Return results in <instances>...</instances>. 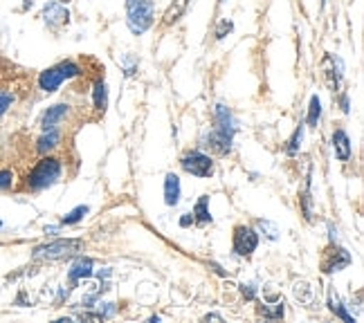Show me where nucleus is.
Wrapping results in <instances>:
<instances>
[{"label": "nucleus", "instance_id": "f257e3e1", "mask_svg": "<svg viewBox=\"0 0 364 323\" xmlns=\"http://www.w3.org/2000/svg\"><path fill=\"white\" fill-rule=\"evenodd\" d=\"M63 175V162L59 158L43 155L34 166L32 171L25 177V189L27 191H46L50 187H54Z\"/></svg>", "mask_w": 364, "mask_h": 323}, {"label": "nucleus", "instance_id": "f03ea898", "mask_svg": "<svg viewBox=\"0 0 364 323\" xmlns=\"http://www.w3.org/2000/svg\"><path fill=\"white\" fill-rule=\"evenodd\" d=\"M81 75H83V67L73 59H65V61H59L57 65L46 67L43 72L38 75V88L43 92H57L65 81L77 79Z\"/></svg>", "mask_w": 364, "mask_h": 323}, {"label": "nucleus", "instance_id": "7ed1b4c3", "mask_svg": "<svg viewBox=\"0 0 364 323\" xmlns=\"http://www.w3.org/2000/svg\"><path fill=\"white\" fill-rule=\"evenodd\" d=\"M156 21V0H126V23L133 34H144Z\"/></svg>", "mask_w": 364, "mask_h": 323}, {"label": "nucleus", "instance_id": "20e7f679", "mask_svg": "<svg viewBox=\"0 0 364 323\" xmlns=\"http://www.w3.org/2000/svg\"><path fill=\"white\" fill-rule=\"evenodd\" d=\"M83 247L81 238H59V241H52L48 245H41L34 249V258L36 261H61L77 254V251Z\"/></svg>", "mask_w": 364, "mask_h": 323}, {"label": "nucleus", "instance_id": "39448f33", "mask_svg": "<svg viewBox=\"0 0 364 323\" xmlns=\"http://www.w3.org/2000/svg\"><path fill=\"white\" fill-rule=\"evenodd\" d=\"M351 263H353V256L348 254V251H346L342 245H338V243H328V245L324 247V251H321L319 270H321V274L331 276V274H338V272L346 270Z\"/></svg>", "mask_w": 364, "mask_h": 323}, {"label": "nucleus", "instance_id": "423d86ee", "mask_svg": "<svg viewBox=\"0 0 364 323\" xmlns=\"http://www.w3.org/2000/svg\"><path fill=\"white\" fill-rule=\"evenodd\" d=\"M180 168L196 177H212L216 173V162L212 155H207L203 150H187L180 158Z\"/></svg>", "mask_w": 364, "mask_h": 323}, {"label": "nucleus", "instance_id": "0eeeda50", "mask_svg": "<svg viewBox=\"0 0 364 323\" xmlns=\"http://www.w3.org/2000/svg\"><path fill=\"white\" fill-rule=\"evenodd\" d=\"M259 247V231L250 224H236L232 234V251L241 258H250Z\"/></svg>", "mask_w": 364, "mask_h": 323}, {"label": "nucleus", "instance_id": "6e6552de", "mask_svg": "<svg viewBox=\"0 0 364 323\" xmlns=\"http://www.w3.org/2000/svg\"><path fill=\"white\" fill-rule=\"evenodd\" d=\"M232 142H234L232 133H225L220 128H212L207 135H203L200 146L207 148L209 153H214V155H218V158H228L232 153Z\"/></svg>", "mask_w": 364, "mask_h": 323}, {"label": "nucleus", "instance_id": "1a4fd4ad", "mask_svg": "<svg viewBox=\"0 0 364 323\" xmlns=\"http://www.w3.org/2000/svg\"><path fill=\"white\" fill-rule=\"evenodd\" d=\"M321 72H324L326 79V86L331 90H340L342 86V77H344V65L335 54L326 52L324 59H321Z\"/></svg>", "mask_w": 364, "mask_h": 323}, {"label": "nucleus", "instance_id": "9d476101", "mask_svg": "<svg viewBox=\"0 0 364 323\" xmlns=\"http://www.w3.org/2000/svg\"><path fill=\"white\" fill-rule=\"evenodd\" d=\"M43 21H46V25L50 27L52 32H59L63 25H68L70 13H68L65 5H61L59 0H57V3H48L46 5V9H43Z\"/></svg>", "mask_w": 364, "mask_h": 323}, {"label": "nucleus", "instance_id": "9b49d317", "mask_svg": "<svg viewBox=\"0 0 364 323\" xmlns=\"http://www.w3.org/2000/svg\"><path fill=\"white\" fill-rule=\"evenodd\" d=\"M70 115V104H54L50 106L43 117H41V131H50V128H59Z\"/></svg>", "mask_w": 364, "mask_h": 323}, {"label": "nucleus", "instance_id": "f8f14e48", "mask_svg": "<svg viewBox=\"0 0 364 323\" xmlns=\"http://www.w3.org/2000/svg\"><path fill=\"white\" fill-rule=\"evenodd\" d=\"M333 150H335V158L340 162H348L353 155V144H351V137L344 128H335L333 131Z\"/></svg>", "mask_w": 364, "mask_h": 323}, {"label": "nucleus", "instance_id": "ddd939ff", "mask_svg": "<svg viewBox=\"0 0 364 323\" xmlns=\"http://www.w3.org/2000/svg\"><path fill=\"white\" fill-rule=\"evenodd\" d=\"M61 139H63V135L59 128L43 131V135H41L38 142H36V153L38 155H50V153H54L61 146Z\"/></svg>", "mask_w": 364, "mask_h": 323}, {"label": "nucleus", "instance_id": "4468645a", "mask_svg": "<svg viewBox=\"0 0 364 323\" xmlns=\"http://www.w3.org/2000/svg\"><path fill=\"white\" fill-rule=\"evenodd\" d=\"M214 128H220L225 133L236 135V121L232 117V110L225 104H216L214 106Z\"/></svg>", "mask_w": 364, "mask_h": 323}, {"label": "nucleus", "instance_id": "2eb2a0df", "mask_svg": "<svg viewBox=\"0 0 364 323\" xmlns=\"http://www.w3.org/2000/svg\"><path fill=\"white\" fill-rule=\"evenodd\" d=\"M189 3L191 0H173V3L166 7V11L162 13V21H160V27H173L182 16H185V11H187V7H189Z\"/></svg>", "mask_w": 364, "mask_h": 323}, {"label": "nucleus", "instance_id": "dca6fc26", "mask_svg": "<svg viewBox=\"0 0 364 323\" xmlns=\"http://www.w3.org/2000/svg\"><path fill=\"white\" fill-rule=\"evenodd\" d=\"M95 274V263L92 258H77L73 263V268H70L68 272V278H70V283H79V280H86Z\"/></svg>", "mask_w": 364, "mask_h": 323}, {"label": "nucleus", "instance_id": "f3484780", "mask_svg": "<svg viewBox=\"0 0 364 323\" xmlns=\"http://www.w3.org/2000/svg\"><path fill=\"white\" fill-rule=\"evenodd\" d=\"M180 195H182L180 177L176 173H166L164 175V204L166 207H176L180 202Z\"/></svg>", "mask_w": 364, "mask_h": 323}, {"label": "nucleus", "instance_id": "a211bd4d", "mask_svg": "<svg viewBox=\"0 0 364 323\" xmlns=\"http://www.w3.org/2000/svg\"><path fill=\"white\" fill-rule=\"evenodd\" d=\"M92 106L97 110V115H104L108 108V88H106L104 79H97L92 83Z\"/></svg>", "mask_w": 364, "mask_h": 323}, {"label": "nucleus", "instance_id": "6ab92c4d", "mask_svg": "<svg viewBox=\"0 0 364 323\" xmlns=\"http://www.w3.org/2000/svg\"><path fill=\"white\" fill-rule=\"evenodd\" d=\"M299 207H301V214L306 218V222H313L315 214H313V193H311V175L306 177V187L299 193Z\"/></svg>", "mask_w": 364, "mask_h": 323}, {"label": "nucleus", "instance_id": "aec40b11", "mask_svg": "<svg viewBox=\"0 0 364 323\" xmlns=\"http://www.w3.org/2000/svg\"><path fill=\"white\" fill-rule=\"evenodd\" d=\"M191 214H193L196 224H200V227H205V224L212 222V214H209V195H200L198 202L193 204Z\"/></svg>", "mask_w": 364, "mask_h": 323}, {"label": "nucleus", "instance_id": "412c9836", "mask_svg": "<svg viewBox=\"0 0 364 323\" xmlns=\"http://www.w3.org/2000/svg\"><path fill=\"white\" fill-rule=\"evenodd\" d=\"M259 314H261L263 319H284V314H286L284 299H279V301H268V303L259 305Z\"/></svg>", "mask_w": 364, "mask_h": 323}, {"label": "nucleus", "instance_id": "4be33fe9", "mask_svg": "<svg viewBox=\"0 0 364 323\" xmlns=\"http://www.w3.org/2000/svg\"><path fill=\"white\" fill-rule=\"evenodd\" d=\"M301 142H304V124H299L297 128H295V133H292V137L286 142V155L288 158H295V155H299V148H301Z\"/></svg>", "mask_w": 364, "mask_h": 323}, {"label": "nucleus", "instance_id": "5701e85b", "mask_svg": "<svg viewBox=\"0 0 364 323\" xmlns=\"http://www.w3.org/2000/svg\"><path fill=\"white\" fill-rule=\"evenodd\" d=\"M328 310L335 314V317H340L342 321H346V323H355V319L351 317V314H348L346 312V307L342 305V301H340V297H338V294H328Z\"/></svg>", "mask_w": 364, "mask_h": 323}, {"label": "nucleus", "instance_id": "b1692460", "mask_svg": "<svg viewBox=\"0 0 364 323\" xmlns=\"http://www.w3.org/2000/svg\"><path fill=\"white\" fill-rule=\"evenodd\" d=\"M319 119H321V102H319V97L317 94H313L311 97V102H308V115H306V124L308 126H315L319 124Z\"/></svg>", "mask_w": 364, "mask_h": 323}, {"label": "nucleus", "instance_id": "393cba45", "mask_svg": "<svg viewBox=\"0 0 364 323\" xmlns=\"http://www.w3.org/2000/svg\"><path fill=\"white\" fill-rule=\"evenodd\" d=\"M292 294H295V299H297L299 303H311L315 292H313L311 283H306V280H297V283L292 285Z\"/></svg>", "mask_w": 364, "mask_h": 323}, {"label": "nucleus", "instance_id": "a878e982", "mask_svg": "<svg viewBox=\"0 0 364 323\" xmlns=\"http://www.w3.org/2000/svg\"><path fill=\"white\" fill-rule=\"evenodd\" d=\"M88 214H90V207L88 204H79V207L73 209V212L65 214L61 218V224H77V222H81L83 218H86Z\"/></svg>", "mask_w": 364, "mask_h": 323}, {"label": "nucleus", "instance_id": "bb28decb", "mask_svg": "<svg viewBox=\"0 0 364 323\" xmlns=\"http://www.w3.org/2000/svg\"><path fill=\"white\" fill-rule=\"evenodd\" d=\"M257 227L263 231V236L268 238V241H277V238H279V229H277V224H272L270 220H257Z\"/></svg>", "mask_w": 364, "mask_h": 323}, {"label": "nucleus", "instance_id": "cd10ccee", "mask_svg": "<svg viewBox=\"0 0 364 323\" xmlns=\"http://www.w3.org/2000/svg\"><path fill=\"white\" fill-rule=\"evenodd\" d=\"M232 30H234V23L232 21H220L218 23V27H216V32H214V36H216V40H223L228 34H232Z\"/></svg>", "mask_w": 364, "mask_h": 323}, {"label": "nucleus", "instance_id": "c85d7f7f", "mask_svg": "<svg viewBox=\"0 0 364 323\" xmlns=\"http://www.w3.org/2000/svg\"><path fill=\"white\" fill-rule=\"evenodd\" d=\"M11 104H14V94H9V92H5V90H0V117H3L5 112L11 108Z\"/></svg>", "mask_w": 364, "mask_h": 323}, {"label": "nucleus", "instance_id": "c756f323", "mask_svg": "<svg viewBox=\"0 0 364 323\" xmlns=\"http://www.w3.org/2000/svg\"><path fill=\"white\" fill-rule=\"evenodd\" d=\"M11 185H14V173L9 171V168H5V171H0V191L11 189Z\"/></svg>", "mask_w": 364, "mask_h": 323}, {"label": "nucleus", "instance_id": "7c9ffc66", "mask_svg": "<svg viewBox=\"0 0 364 323\" xmlns=\"http://www.w3.org/2000/svg\"><path fill=\"white\" fill-rule=\"evenodd\" d=\"M241 288V294H243V297L247 299V301H255L257 299V285L255 283H243V285H239Z\"/></svg>", "mask_w": 364, "mask_h": 323}, {"label": "nucleus", "instance_id": "2f4dec72", "mask_svg": "<svg viewBox=\"0 0 364 323\" xmlns=\"http://www.w3.org/2000/svg\"><path fill=\"white\" fill-rule=\"evenodd\" d=\"M338 104H340L342 112H351V102H348V94H346V92H340Z\"/></svg>", "mask_w": 364, "mask_h": 323}, {"label": "nucleus", "instance_id": "473e14b6", "mask_svg": "<svg viewBox=\"0 0 364 323\" xmlns=\"http://www.w3.org/2000/svg\"><path fill=\"white\" fill-rule=\"evenodd\" d=\"M191 224H196V220H193V214H182V216H180V227H182V229L191 227Z\"/></svg>", "mask_w": 364, "mask_h": 323}, {"label": "nucleus", "instance_id": "72a5a7b5", "mask_svg": "<svg viewBox=\"0 0 364 323\" xmlns=\"http://www.w3.org/2000/svg\"><path fill=\"white\" fill-rule=\"evenodd\" d=\"M205 321H223L220 314H205Z\"/></svg>", "mask_w": 364, "mask_h": 323}, {"label": "nucleus", "instance_id": "f704fd0d", "mask_svg": "<svg viewBox=\"0 0 364 323\" xmlns=\"http://www.w3.org/2000/svg\"><path fill=\"white\" fill-rule=\"evenodd\" d=\"M32 5H34V0H23V11H27Z\"/></svg>", "mask_w": 364, "mask_h": 323}, {"label": "nucleus", "instance_id": "c9c22d12", "mask_svg": "<svg viewBox=\"0 0 364 323\" xmlns=\"http://www.w3.org/2000/svg\"><path fill=\"white\" fill-rule=\"evenodd\" d=\"M59 3H61V5H68V3H70V0H59Z\"/></svg>", "mask_w": 364, "mask_h": 323}, {"label": "nucleus", "instance_id": "e433bc0d", "mask_svg": "<svg viewBox=\"0 0 364 323\" xmlns=\"http://www.w3.org/2000/svg\"><path fill=\"white\" fill-rule=\"evenodd\" d=\"M0 229H3V220H0Z\"/></svg>", "mask_w": 364, "mask_h": 323}, {"label": "nucleus", "instance_id": "4c0bfd02", "mask_svg": "<svg viewBox=\"0 0 364 323\" xmlns=\"http://www.w3.org/2000/svg\"><path fill=\"white\" fill-rule=\"evenodd\" d=\"M220 3H225V0H220Z\"/></svg>", "mask_w": 364, "mask_h": 323}, {"label": "nucleus", "instance_id": "58836bf2", "mask_svg": "<svg viewBox=\"0 0 364 323\" xmlns=\"http://www.w3.org/2000/svg\"><path fill=\"white\" fill-rule=\"evenodd\" d=\"M321 3H324V0H321Z\"/></svg>", "mask_w": 364, "mask_h": 323}]
</instances>
